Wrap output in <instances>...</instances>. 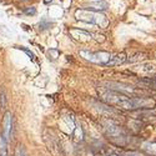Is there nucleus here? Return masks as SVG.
<instances>
[{
  "instance_id": "f257e3e1",
  "label": "nucleus",
  "mask_w": 156,
  "mask_h": 156,
  "mask_svg": "<svg viewBox=\"0 0 156 156\" xmlns=\"http://www.w3.org/2000/svg\"><path fill=\"white\" fill-rule=\"evenodd\" d=\"M104 99H105V101H108L109 104H111V105L119 106V108H122L126 110L137 109V108H146L147 105H151V106L155 105V101H152V100H145V99H140V98L130 99L126 95H122L119 93L106 94L104 96Z\"/></svg>"
},
{
  "instance_id": "f03ea898",
  "label": "nucleus",
  "mask_w": 156,
  "mask_h": 156,
  "mask_svg": "<svg viewBox=\"0 0 156 156\" xmlns=\"http://www.w3.org/2000/svg\"><path fill=\"white\" fill-rule=\"evenodd\" d=\"M80 55L91 61V62H95V64H108L109 60L111 59V55L109 53H105V51H100V53H89V51H80Z\"/></svg>"
},
{
  "instance_id": "7ed1b4c3",
  "label": "nucleus",
  "mask_w": 156,
  "mask_h": 156,
  "mask_svg": "<svg viewBox=\"0 0 156 156\" xmlns=\"http://www.w3.org/2000/svg\"><path fill=\"white\" fill-rule=\"evenodd\" d=\"M11 125H12V119L11 114L6 112L4 116V139L6 141L10 140V133H11Z\"/></svg>"
},
{
  "instance_id": "20e7f679",
  "label": "nucleus",
  "mask_w": 156,
  "mask_h": 156,
  "mask_svg": "<svg viewBox=\"0 0 156 156\" xmlns=\"http://www.w3.org/2000/svg\"><path fill=\"white\" fill-rule=\"evenodd\" d=\"M125 61H126V55L124 53H121L120 55H116L115 58H111L106 65H119V64H122Z\"/></svg>"
},
{
  "instance_id": "39448f33",
  "label": "nucleus",
  "mask_w": 156,
  "mask_h": 156,
  "mask_svg": "<svg viewBox=\"0 0 156 156\" xmlns=\"http://www.w3.org/2000/svg\"><path fill=\"white\" fill-rule=\"evenodd\" d=\"M6 140L4 139V135L0 136V156H8L6 152Z\"/></svg>"
},
{
  "instance_id": "423d86ee",
  "label": "nucleus",
  "mask_w": 156,
  "mask_h": 156,
  "mask_svg": "<svg viewBox=\"0 0 156 156\" xmlns=\"http://www.w3.org/2000/svg\"><path fill=\"white\" fill-rule=\"evenodd\" d=\"M15 156H27V154H25L24 149H21L20 146H18V149L15 151Z\"/></svg>"
},
{
  "instance_id": "0eeeda50",
  "label": "nucleus",
  "mask_w": 156,
  "mask_h": 156,
  "mask_svg": "<svg viewBox=\"0 0 156 156\" xmlns=\"http://www.w3.org/2000/svg\"><path fill=\"white\" fill-rule=\"evenodd\" d=\"M35 12L36 10L34 6H31V9H25V14H28V15H35Z\"/></svg>"
},
{
  "instance_id": "6e6552de",
  "label": "nucleus",
  "mask_w": 156,
  "mask_h": 156,
  "mask_svg": "<svg viewBox=\"0 0 156 156\" xmlns=\"http://www.w3.org/2000/svg\"><path fill=\"white\" fill-rule=\"evenodd\" d=\"M149 84H151V85H155L156 86V81H147Z\"/></svg>"
}]
</instances>
